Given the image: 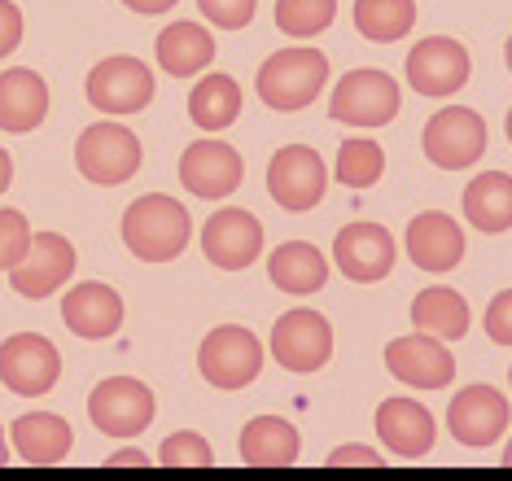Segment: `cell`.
I'll list each match as a JSON object with an SVG mask.
<instances>
[{"mask_svg":"<svg viewBox=\"0 0 512 481\" xmlns=\"http://www.w3.org/2000/svg\"><path fill=\"white\" fill-rule=\"evenodd\" d=\"M49 114V84L36 70H5L0 75V132H36Z\"/></svg>","mask_w":512,"mask_h":481,"instance_id":"cell-22","label":"cell"},{"mask_svg":"<svg viewBox=\"0 0 512 481\" xmlns=\"http://www.w3.org/2000/svg\"><path fill=\"white\" fill-rule=\"evenodd\" d=\"M504 57H508V70H512V40H508V53Z\"/></svg>","mask_w":512,"mask_h":481,"instance_id":"cell-44","label":"cell"},{"mask_svg":"<svg viewBox=\"0 0 512 481\" xmlns=\"http://www.w3.org/2000/svg\"><path fill=\"white\" fill-rule=\"evenodd\" d=\"M337 5L333 0H276V27L289 40H311V35L333 27Z\"/></svg>","mask_w":512,"mask_h":481,"instance_id":"cell-32","label":"cell"},{"mask_svg":"<svg viewBox=\"0 0 512 481\" xmlns=\"http://www.w3.org/2000/svg\"><path fill=\"white\" fill-rule=\"evenodd\" d=\"M197 368L215 390H246V385L263 372V342L241 324H224L206 333L202 350H197Z\"/></svg>","mask_w":512,"mask_h":481,"instance_id":"cell-3","label":"cell"},{"mask_svg":"<svg viewBox=\"0 0 512 481\" xmlns=\"http://www.w3.org/2000/svg\"><path fill=\"white\" fill-rule=\"evenodd\" d=\"M407 258L421 272H451L464 258V232L451 215L442 210H425L407 224Z\"/></svg>","mask_w":512,"mask_h":481,"instance_id":"cell-20","label":"cell"},{"mask_svg":"<svg viewBox=\"0 0 512 481\" xmlns=\"http://www.w3.org/2000/svg\"><path fill=\"white\" fill-rule=\"evenodd\" d=\"M189 114L202 132H224V127L237 123L241 114V88L232 75H206L197 79L193 97H189Z\"/></svg>","mask_w":512,"mask_h":481,"instance_id":"cell-29","label":"cell"},{"mask_svg":"<svg viewBox=\"0 0 512 481\" xmlns=\"http://www.w3.org/2000/svg\"><path fill=\"white\" fill-rule=\"evenodd\" d=\"M145 464L149 460L141 451H119V455H110V460H106V468H145Z\"/></svg>","mask_w":512,"mask_h":481,"instance_id":"cell-40","label":"cell"},{"mask_svg":"<svg viewBox=\"0 0 512 481\" xmlns=\"http://www.w3.org/2000/svg\"><path fill=\"white\" fill-rule=\"evenodd\" d=\"M508 381H512V372H508Z\"/></svg>","mask_w":512,"mask_h":481,"instance_id":"cell-46","label":"cell"},{"mask_svg":"<svg viewBox=\"0 0 512 481\" xmlns=\"http://www.w3.org/2000/svg\"><path fill=\"white\" fill-rule=\"evenodd\" d=\"M202 250L215 267L241 272V267H250L254 258L263 254V224L250 215V210H237V206L215 210L202 228Z\"/></svg>","mask_w":512,"mask_h":481,"instance_id":"cell-17","label":"cell"},{"mask_svg":"<svg viewBox=\"0 0 512 481\" xmlns=\"http://www.w3.org/2000/svg\"><path fill=\"white\" fill-rule=\"evenodd\" d=\"M381 171H386V154H381L377 140L355 136L337 149V180H342L346 189H368V184L381 180Z\"/></svg>","mask_w":512,"mask_h":481,"instance_id":"cell-31","label":"cell"},{"mask_svg":"<svg viewBox=\"0 0 512 481\" xmlns=\"http://www.w3.org/2000/svg\"><path fill=\"white\" fill-rule=\"evenodd\" d=\"M158 464L162 468H211L215 451H211V442L197 438V433H171L158 447Z\"/></svg>","mask_w":512,"mask_h":481,"instance_id":"cell-33","label":"cell"},{"mask_svg":"<svg viewBox=\"0 0 512 481\" xmlns=\"http://www.w3.org/2000/svg\"><path fill=\"white\" fill-rule=\"evenodd\" d=\"M486 154V123L469 105L438 110L425 123V158L442 171H469Z\"/></svg>","mask_w":512,"mask_h":481,"instance_id":"cell-7","label":"cell"},{"mask_svg":"<svg viewBox=\"0 0 512 481\" xmlns=\"http://www.w3.org/2000/svg\"><path fill=\"white\" fill-rule=\"evenodd\" d=\"M22 40V14L14 0H0V57H9Z\"/></svg>","mask_w":512,"mask_h":481,"instance_id":"cell-38","label":"cell"},{"mask_svg":"<svg viewBox=\"0 0 512 481\" xmlns=\"http://www.w3.org/2000/svg\"><path fill=\"white\" fill-rule=\"evenodd\" d=\"M71 425L53 412H31V416H18L14 420V451L22 464H62L71 455Z\"/></svg>","mask_w":512,"mask_h":481,"instance_id":"cell-24","label":"cell"},{"mask_svg":"<svg viewBox=\"0 0 512 481\" xmlns=\"http://www.w3.org/2000/svg\"><path fill=\"white\" fill-rule=\"evenodd\" d=\"M241 175H246V162L224 140H197L180 158V184L202 202H219V197L237 193Z\"/></svg>","mask_w":512,"mask_h":481,"instance_id":"cell-14","label":"cell"},{"mask_svg":"<svg viewBox=\"0 0 512 481\" xmlns=\"http://www.w3.org/2000/svg\"><path fill=\"white\" fill-rule=\"evenodd\" d=\"M504 468H512V442H508V447H504Z\"/></svg>","mask_w":512,"mask_h":481,"instance_id":"cell-43","label":"cell"},{"mask_svg":"<svg viewBox=\"0 0 512 481\" xmlns=\"http://www.w3.org/2000/svg\"><path fill=\"white\" fill-rule=\"evenodd\" d=\"M123 5L136 14H167V9H176V0H123Z\"/></svg>","mask_w":512,"mask_h":481,"instance_id":"cell-39","label":"cell"},{"mask_svg":"<svg viewBox=\"0 0 512 481\" xmlns=\"http://www.w3.org/2000/svg\"><path fill=\"white\" fill-rule=\"evenodd\" d=\"M272 355L285 372H320L333 355V328L316 311H285L272 328Z\"/></svg>","mask_w":512,"mask_h":481,"instance_id":"cell-10","label":"cell"},{"mask_svg":"<svg viewBox=\"0 0 512 481\" xmlns=\"http://www.w3.org/2000/svg\"><path fill=\"white\" fill-rule=\"evenodd\" d=\"M337 272L355 285H372L394 272V237L381 224H346L333 241Z\"/></svg>","mask_w":512,"mask_h":481,"instance_id":"cell-18","label":"cell"},{"mask_svg":"<svg viewBox=\"0 0 512 481\" xmlns=\"http://www.w3.org/2000/svg\"><path fill=\"white\" fill-rule=\"evenodd\" d=\"M154 49H158V66L167 70L171 79H189L215 62L211 31L197 27V22H171V27L158 35Z\"/></svg>","mask_w":512,"mask_h":481,"instance_id":"cell-25","label":"cell"},{"mask_svg":"<svg viewBox=\"0 0 512 481\" xmlns=\"http://www.w3.org/2000/svg\"><path fill=\"white\" fill-rule=\"evenodd\" d=\"M88 101L106 114H141L154 101V75L136 57H106L88 75Z\"/></svg>","mask_w":512,"mask_h":481,"instance_id":"cell-11","label":"cell"},{"mask_svg":"<svg viewBox=\"0 0 512 481\" xmlns=\"http://www.w3.org/2000/svg\"><path fill=\"white\" fill-rule=\"evenodd\" d=\"M486 337L495 346H512V289L495 293V302L486 307Z\"/></svg>","mask_w":512,"mask_h":481,"instance_id":"cell-36","label":"cell"},{"mask_svg":"<svg viewBox=\"0 0 512 481\" xmlns=\"http://www.w3.org/2000/svg\"><path fill=\"white\" fill-rule=\"evenodd\" d=\"M75 272V245L66 237H57V232H36L31 237V250L22 254V263L9 267V285L22 298H49L71 280Z\"/></svg>","mask_w":512,"mask_h":481,"instance_id":"cell-13","label":"cell"},{"mask_svg":"<svg viewBox=\"0 0 512 481\" xmlns=\"http://www.w3.org/2000/svg\"><path fill=\"white\" fill-rule=\"evenodd\" d=\"M416 0H355V27L372 44H394L412 31Z\"/></svg>","mask_w":512,"mask_h":481,"instance_id":"cell-30","label":"cell"},{"mask_svg":"<svg viewBox=\"0 0 512 481\" xmlns=\"http://www.w3.org/2000/svg\"><path fill=\"white\" fill-rule=\"evenodd\" d=\"M254 5H259V0H197V9L206 14V22H215V27H224V31L250 27Z\"/></svg>","mask_w":512,"mask_h":481,"instance_id":"cell-35","label":"cell"},{"mask_svg":"<svg viewBox=\"0 0 512 481\" xmlns=\"http://www.w3.org/2000/svg\"><path fill=\"white\" fill-rule=\"evenodd\" d=\"M407 84L421 97H451L469 84V49L447 35H429L407 53Z\"/></svg>","mask_w":512,"mask_h":481,"instance_id":"cell-12","label":"cell"},{"mask_svg":"<svg viewBox=\"0 0 512 481\" xmlns=\"http://www.w3.org/2000/svg\"><path fill=\"white\" fill-rule=\"evenodd\" d=\"M324 189H329V167H324V158L311 145H285L267 162V193L289 215L320 206Z\"/></svg>","mask_w":512,"mask_h":481,"instance_id":"cell-5","label":"cell"},{"mask_svg":"<svg viewBox=\"0 0 512 481\" xmlns=\"http://www.w3.org/2000/svg\"><path fill=\"white\" fill-rule=\"evenodd\" d=\"M464 215L477 232H508L512 228V175L504 171H486L469 180L464 189Z\"/></svg>","mask_w":512,"mask_h":481,"instance_id":"cell-27","label":"cell"},{"mask_svg":"<svg viewBox=\"0 0 512 481\" xmlns=\"http://www.w3.org/2000/svg\"><path fill=\"white\" fill-rule=\"evenodd\" d=\"M324 464H329V468H381L386 460H381L372 447H333Z\"/></svg>","mask_w":512,"mask_h":481,"instance_id":"cell-37","label":"cell"},{"mask_svg":"<svg viewBox=\"0 0 512 481\" xmlns=\"http://www.w3.org/2000/svg\"><path fill=\"white\" fill-rule=\"evenodd\" d=\"M189 237H193L189 210H184L176 197L145 193V197H136L123 215V241L141 263H171V258L184 254Z\"/></svg>","mask_w":512,"mask_h":481,"instance_id":"cell-1","label":"cell"},{"mask_svg":"<svg viewBox=\"0 0 512 481\" xmlns=\"http://www.w3.org/2000/svg\"><path fill=\"white\" fill-rule=\"evenodd\" d=\"M412 324L421 333L438 337V342H460L469 333V302L456 289H442V285L421 289L412 302Z\"/></svg>","mask_w":512,"mask_h":481,"instance_id":"cell-28","label":"cell"},{"mask_svg":"<svg viewBox=\"0 0 512 481\" xmlns=\"http://www.w3.org/2000/svg\"><path fill=\"white\" fill-rule=\"evenodd\" d=\"M267 276H272L276 289L298 293L302 298V293L324 289V280H329V263H324V254L311 241H285L281 250L267 258Z\"/></svg>","mask_w":512,"mask_h":481,"instance_id":"cell-26","label":"cell"},{"mask_svg":"<svg viewBox=\"0 0 512 481\" xmlns=\"http://www.w3.org/2000/svg\"><path fill=\"white\" fill-rule=\"evenodd\" d=\"M508 140H512V110H508Z\"/></svg>","mask_w":512,"mask_h":481,"instance_id":"cell-45","label":"cell"},{"mask_svg":"<svg viewBox=\"0 0 512 481\" xmlns=\"http://www.w3.org/2000/svg\"><path fill=\"white\" fill-rule=\"evenodd\" d=\"M31 224L22 210H0V272H9L14 263H22V254L31 250Z\"/></svg>","mask_w":512,"mask_h":481,"instance_id":"cell-34","label":"cell"},{"mask_svg":"<svg viewBox=\"0 0 512 481\" xmlns=\"http://www.w3.org/2000/svg\"><path fill=\"white\" fill-rule=\"evenodd\" d=\"M62 377V355L49 337L40 333H14L0 342V385L14 394H49Z\"/></svg>","mask_w":512,"mask_h":481,"instance_id":"cell-8","label":"cell"},{"mask_svg":"<svg viewBox=\"0 0 512 481\" xmlns=\"http://www.w3.org/2000/svg\"><path fill=\"white\" fill-rule=\"evenodd\" d=\"M447 429L460 447H491L499 433L508 429V398L491 390V385H469L451 398L447 407Z\"/></svg>","mask_w":512,"mask_h":481,"instance_id":"cell-16","label":"cell"},{"mask_svg":"<svg viewBox=\"0 0 512 481\" xmlns=\"http://www.w3.org/2000/svg\"><path fill=\"white\" fill-rule=\"evenodd\" d=\"M75 167L92 184H123L141 171V140L127 132L123 123H92L75 145Z\"/></svg>","mask_w":512,"mask_h":481,"instance_id":"cell-4","label":"cell"},{"mask_svg":"<svg viewBox=\"0 0 512 481\" xmlns=\"http://www.w3.org/2000/svg\"><path fill=\"white\" fill-rule=\"evenodd\" d=\"M88 416L110 438H136V433H145L154 425V394L136 377H110L92 390Z\"/></svg>","mask_w":512,"mask_h":481,"instance_id":"cell-9","label":"cell"},{"mask_svg":"<svg viewBox=\"0 0 512 481\" xmlns=\"http://www.w3.org/2000/svg\"><path fill=\"white\" fill-rule=\"evenodd\" d=\"M9 180H14V162H9V154L0 149V193L9 189Z\"/></svg>","mask_w":512,"mask_h":481,"instance_id":"cell-41","label":"cell"},{"mask_svg":"<svg viewBox=\"0 0 512 481\" xmlns=\"http://www.w3.org/2000/svg\"><path fill=\"white\" fill-rule=\"evenodd\" d=\"M329 114L346 127H386L399 114V84L386 70H351L337 79Z\"/></svg>","mask_w":512,"mask_h":481,"instance_id":"cell-6","label":"cell"},{"mask_svg":"<svg viewBox=\"0 0 512 481\" xmlns=\"http://www.w3.org/2000/svg\"><path fill=\"white\" fill-rule=\"evenodd\" d=\"M62 320L75 337H88V342H101V337H114L123 324V298L101 280H88V285H75L62 298Z\"/></svg>","mask_w":512,"mask_h":481,"instance_id":"cell-21","label":"cell"},{"mask_svg":"<svg viewBox=\"0 0 512 481\" xmlns=\"http://www.w3.org/2000/svg\"><path fill=\"white\" fill-rule=\"evenodd\" d=\"M377 438L399 460H421V455L434 451L438 429L425 403H416V398H386L377 407Z\"/></svg>","mask_w":512,"mask_h":481,"instance_id":"cell-19","label":"cell"},{"mask_svg":"<svg viewBox=\"0 0 512 481\" xmlns=\"http://www.w3.org/2000/svg\"><path fill=\"white\" fill-rule=\"evenodd\" d=\"M9 464V447H5V433H0V468Z\"/></svg>","mask_w":512,"mask_h":481,"instance_id":"cell-42","label":"cell"},{"mask_svg":"<svg viewBox=\"0 0 512 481\" xmlns=\"http://www.w3.org/2000/svg\"><path fill=\"white\" fill-rule=\"evenodd\" d=\"M324 79H329V57L320 49H281L259 70V97L267 110L294 114L320 97Z\"/></svg>","mask_w":512,"mask_h":481,"instance_id":"cell-2","label":"cell"},{"mask_svg":"<svg viewBox=\"0 0 512 481\" xmlns=\"http://www.w3.org/2000/svg\"><path fill=\"white\" fill-rule=\"evenodd\" d=\"M302 451L298 429L281 416H259L241 429V460L250 468H294Z\"/></svg>","mask_w":512,"mask_h":481,"instance_id":"cell-23","label":"cell"},{"mask_svg":"<svg viewBox=\"0 0 512 481\" xmlns=\"http://www.w3.org/2000/svg\"><path fill=\"white\" fill-rule=\"evenodd\" d=\"M386 368L394 381L412 385V390H442L456 377V359H451L447 342L429 333H416V337H394L386 346Z\"/></svg>","mask_w":512,"mask_h":481,"instance_id":"cell-15","label":"cell"}]
</instances>
